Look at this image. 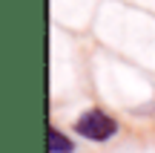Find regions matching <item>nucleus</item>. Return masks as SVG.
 <instances>
[{
    "mask_svg": "<svg viewBox=\"0 0 155 153\" xmlns=\"http://www.w3.org/2000/svg\"><path fill=\"white\" fill-rule=\"evenodd\" d=\"M46 148H49V153H75V142L58 127H49L46 130Z\"/></svg>",
    "mask_w": 155,
    "mask_h": 153,
    "instance_id": "f03ea898",
    "label": "nucleus"
},
{
    "mask_svg": "<svg viewBox=\"0 0 155 153\" xmlns=\"http://www.w3.org/2000/svg\"><path fill=\"white\" fill-rule=\"evenodd\" d=\"M75 133L81 139H89V142H109V139L118 133V121L112 119L109 113L92 107V110H86V113L78 116Z\"/></svg>",
    "mask_w": 155,
    "mask_h": 153,
    "instance_id": "f257e3e1",
    "label": "nucleus"
}]
</instances>
